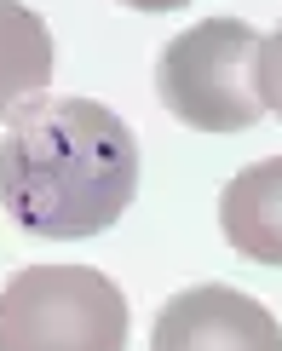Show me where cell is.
Listing matches in <instances>:
<instances>
[{
    "instance_id": "5b68a950",
    "label": "cell",
    "mask_w": 282,
    "mask_h": 351,
    "mask_svg": "<svg viewBox=\"0 0 282 351\" xmlns=\"http://www.w3.org/2000/svg\"><path fill=\"white\" fill-rule=\"evenodd\" d=\"M219 230L242 259L282 271V156L242 167L219 196Z\"/></svg>"
},
{
    "instance_id": "8992f818",
    "label": "cell",
    "mask_w": 282,
    "mask_h": 351,
    "mask_svg": "<svg viewBox=\"0 0 282 351\" xmlns=\"http://www.w3.org/2000/svg\"><path fill=\"white\" fill-rule=\"evenodd\" d=\"M52 86V29L23 0H0V121Z\"/></svg>"
},
{
    "instance_id": "ba28073f",
    "label": "cell",
    "mask_w": 282,
    "mask_h": 351,
    "mask_svg": "<svg viewBox=\"0 0 282 351\" xmlns=\"http://www.w3.org/2000/svg\"><path fill=\"white\" fill-rule=\"evenodd\" d=\"M121 6H139V12H179L190 0H121Z\"/></svg>"
},
{
    "instance_id": "7a4b0ae2",
    "label": "cell",
    "mask_w": 282,
    "mask_h": 351,
    "mask_svg": "<svg viewBox=\"0 0 282 351\" xmlns=\"http://www.w3.org/2000/svg\"><path fill=\"white\" fill-rule=\"evenodd\" d=\"M259 29L242 18H202L156 58V98L196 133H248L265 115Z\"/></svg>"
},
{
    "instance_id": "3957f363",
    "label": "cell",
    "mask_w": 282,
    "mask_h": 351,
    "mask_svg": "<svg viewBox=\"0 0 282 351\" xmlns=\"http://www.w3.org/2000/svg\"><path fill=\"white\" fill-rule=\"evenodd\" d=\"M0 351H127V294L93 265H23L0 288Z\"/></svg>"
},
{
    "instance_id": "6da1fadb",
    "label": "cell",
    "mask_w": 282,
    "mask_h": 351,
    "mask_svg": "<svg viewBox=\"0 0 282 351\" xmlns=\"http://www.w3.org/2000/svg\"><path fill=\"white\" fill-rule=\"evenodd\" d=\"M139 196V138L93 98H35L0 138V208L18 230L81 242Z\"/></svg>"
},
{
    "instance_id": "52a82bcc",
    "label": "cell",
    "mask_w": 282,
    "mask_h": 351,
    "mask_svg": "<svg viewBox=\"0 0 282 351\" xmlns=\"http://www.w3.org/2000/svg\"><path fill=\"white\" fill-rule=\"evenodd\" d=\"M259 93H265V110H277V121H282V23H277V35L259 40Z\"/></svg>"
},
{
    "instance_id": "277c9868",
    "label": "cell",
    "mask_w": 282,
    "mask_h": 351,
    "mask_svg": "<svg viewBox=\"0 0 282 351\" xmlns=\"http://www.w3.org/2000/svg\"><path fill=\"white\" fill-rule=\"evenodd\" d=\"M150 351H282V323L242 288L196 282L156 311Z\"/></svg>"
}]
</instances>
